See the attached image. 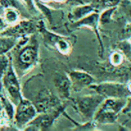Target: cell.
<instances>
[{"mask_svg": "<svg viewBox=\"0 0 131 131\" xmlns=\"http://www.w3.org/2000/svg\"><path fill=\"white\" fill-rule=\"evenodd\" d=\"M126 98H105L96 111L94 121L101 124L117 123L118 116L126 104Z\"/></svg>", "mask_w": 131, "mask_h": 131, "instance_id": "1", "label": "cell"}, {"mask_svg": "<svg viewBox=\"0 0 131 131\" xmlns=\"http://www.w3.org/2000/svg\"><path fill=\"white\" fill-rule=\"evenodd\" d=\"M104 97L97 93L79 97L74 101V108L84 122L92 121L94 114L100 107Z\"/></svg>", "mask_w": 131, "mask_h": 131, "instance_id": "2", "label": "cell"}, {"mask_svg": "<svg viewBox=\"0 0 131 131\" xmlns=\"http://www.w3.org/2000/svg\"><path fill=\"white\" fill-rule=\"evenodd\" d=\"M89 88L104 98H127L131 96L127 84L120 82L105 81L100 84L95 83Z\"/></svg>", "mask_w": 131, "mask_h": 131, "instance_id": "3", "label": "cell"}, {"mask_svg": "<svg viewBox=\"0 0 131 131\" xmlns=\"http://www.w3.org/2000/svg\"><path fill=\"white\" fill-rule=\"evenodd\" d=\"M2 83L12 102L15 105H17L21 100V96L19 82L11 62L2 76Z\"/></svg>", "mask_w": 131, "mask_h": 131, "instance_id": "4", "label": "cell"}, {"mask_svg": "<svg viewBox=\"0 0 131 131\" xmlns=\"http://www.w3.org/2000/svg\"><path fill=\"white\" fill-rule=\"evenodd\" d=\"M37 110L35 105L29 101L21 99L17 104V109L14 115L15 122L18 127H23L28 124L35 117Z\"/></svg>", "mask_w": 131, "mask_h": 131, "instance_id": "5", "label": "cell"}, {"mask_svg": "<svg viewBox=\"0 0 131 131\" xmlns=\"http://www.w3.org/2000/svg\"><path fill=\"white\" fill-rule=\"evenodd\" d=\"M99 25H100L99 24V13L97 12H94L88 15L87 16L84 17L83 18L75 21L73 26L75 28L88 27L94 32L98 40V43H99V54L100 56L103 57L104 48V44H103V41H102V39L99 33V30H98Z\"/></svg>", "mask_w": 131, "mask_h": 131, "instance_id": "6", "label": "cell"}, {"mask_svg": "<svg viewBox=\"0 0 131 131\" xmlns=\"http://www.w3.org/2000/svg\"><path fill=\"white\" fill-rule=\"evenodd\" d=\"M68 75L71 81V88L75 92H81L83 89L89 88L91 85L96 83L94 78L84 71H71Z\"/></svg>", "mask_w": 131, "mask_h": 131, "instance_id": "7", "label": "cell"}, {"mask_svg": "<svg viewBox=\"0 0 131 131\" xmlns=\"http://www.w3.org/2000/svg\"><path fill=\"white\" fill-rule=\"evenodd\" d=\"M38 58V48L35 45H26L18 49L16 61L23 69L31 67Z\"/></svg>", "mask_w": 131, "mask_h": 131, "instance_id": "8", "label": "cell"}, {"mask_svg": "<svg viewBox=\"0 0 131 131\" xmlns=\"http://www.w3.org/2000/svg\"><path fill=\"white\" fill-rule=\"evenodd\" d=\"M35 27L34 25L30 21H21L17 23L13 27L4 30L1 35L3 36H14L18 37L23 35L29 34L34 31Z\"/></svg>", "mask_w": 131, "mask_h": 131, "instance_id": "9", "label": "cell"}, {"mask_svg": "<svg viewBox=\"0 0 131 131\" xmlns=\"http://www.w3.org/2000/svg\"><path fill=\"white\" fill-rule=\"evenodd\" d=\"M54 83L61 97L64 98H68L70 97L71 84L68 75L58 73L54 77Z\"/></svg>", "mask_w": 131, "mask_h": 131, "instance_id": "10", "label": "cell"}, {"mask_svg": "<svg viewBox=\"0 0 131 131\" xmlns=\"http://www.w3.org/2000/svg\"><path fill=\"white\" fill-rule=\"evenodd\" d=\"M97 12L91 4L88 5H81L79 6L75 7L71 13V19H72L74 21H77L84 17L87 16L88 15L91 14V12Z\"/></svg>", "mask_w": 131, "mask_h": 131, "instance_id": "11", "label": "cell"}, {"mask_svg": "<svg viewBox=\"0 0 131 131\" xmlns=\"http://www.w3.org/2000/svg\"><path fill=\"white\" fill-rule=\"evenodd\" d=\"M17 37L3 36L0 38V54H5L15 45Z\"/></svg>", "mask_w": 131, "mask_h": 131, "instance_id": "12", "label": "cell"}, {"mask_svg": "<svg viewBox=\"0 0 131 131\" xmlns=\"http://www.w3.org/2000/svg\"><path fill=\"white\" fill-rule=\"evenodd\" d=\"M122 0H92L91 5L98 12L99 9H105L119 5Z\"/></svg>", "mask_w": 131, "mask_h": 131, "instance_id": "13", "label": "cell"}, {"mask_svg": "<svg viewBox=\"0 0 131 131\" xmlns=\"http://www.w3.org/2000/svg\"><path fill=\"white\" fill-rule=\"evenodd\" d=\"M116 8L117 7H112L104 9L102 12L99 14V24L104 25L110 23L112 20V15L114 13Z\"/></svg>", "mask_w": 131, "mask_h": 131, "instance_id": "14", "label": "cell"}, {"mask_svg": "<svg viewBox=\"0 0 131 131\" xmlns=\"http://www.w3.org/2000/svg\"><path fill=\"white\" fill-rule=\"evenodd\" d=\"M3 19L7 25L15 24L18 20V13L12 8H7L4 12Z\"/></svg>", "mask_w": 131, "mask_h": 131, "instance_id": "15", "label": "cell"}, {"mask_svg": "<svg viewBox=\"0 0 131 131\" xmlns=\"http://www.w3.org/2000/svg\"><path fill=\"white\" fill-rule=\"evenodd\" d=\"M124 60V54L120 51H114L111 53L109 56V61L111 64L114 67L120 66Z\"/></svg>", "mask_w": 131, "mask_h": 131, "instance_id": "16", "label": "cell"}, {"mask_svg": "<svg viewBox=\"0 0 131 131\" xmlns=\"http://www.w3.org/2000/svg\"><path fill=\"white\" fill-rule=\"evenodd\" d=\"M54 45L58 48V50L63 54H68L71 51V45L69 42L62 37H61L56 41Z\"/></svg>", "mask_w": 131, "mask_h": 131, "instance_id": "17", "label": "cell"}, {"mask_svg": "<svg viewBox=\"0 0 131 131\" xmlns=\"http://www.w3.org/2000/svg\"><path fill=\"white\" fill-rule=\"evenodd\" d=\"M117 48L120 51H121L124 54V55H127V58H129V56L131 55V44L129 41H121V43H119Z\"/></svg>", "mask_w": 131, "mask_h": 131, "instance_id": "18", "label": "cell"}, {"mask_svg": "<svg viewBox=\"0 0 131 131\" xmlns=\"http://www.w3.org/2000/svg\"><path fill=\"white\" fill-rule=\"evenodd\" d=\"M9 63L10 62L5 54H0V78L7 70Z\"/></svg>", "mask_w": 131, "mask_h": 131, "instance_id": "19", "label": "cell"}, {"mask_svg": "<svg viewBox=\"0 0 131 131\" xmlns=\"http://www.w3.org/2000/svg\"><path fill=\"white\" fill-rule=\"evenodd\" d=\"M119 5H121L123 10L131 18V1L130 0H122Z\"/></svg>", "mask_w": 131, "mask_h": 131, "instance_id": "20", "label": "cell"}, {"mask_svg": "<svg viewBox=\"0 0 131 131\" xmlns=\"http://www.w3.org/2000/svg\"><path fill=\"white\" fill-rule=\"evenodd\" d=\"M121 113L124 114H127V115H130L131 114V96L127 98L126 104L124 107L123 108Z\"/></svg>", "mask_w": 131, "mask_h": 131, "instance_id": "21", "label": "cell"}, {"mask_svg": "<svg viewBox=\"0 0 131 131\" xmlns=\"http://www.w3.org/2000/svg\"><path fill=\"white\" fill-rule=\"evenodd\" d=\"M6 27H7L6 22L4 21L3 18H0V33H2L4 30H5L6 29Z\"/></svg>", "mask_w": 131, "mask_h": 131, "instance_id": "22", "label": "cell"}, {"mask_svg": "<svg viewBox=\"0 0 131 131\" xmlns=\"http://www.w3.org/2000/svg\"><path fill=\"white\" fill-rule=\"evenodd\" d=\"M125 32L127 35L131 36V22L129 23L127 26H126V28H125Z\"/></svg>", "mask_w": 131, "mask_h": 131, "instance_id": "23", "label": "cell"}, {"mask_svg": "<svg viewBox=\"0 0 131 131\" xmlns=\"http://www.w3.org/2000/svg\"><path fill=\"white\" fill-rule=\"evenodd\" d=\"M127 88H128V90L130 91V93H131V81H129V82L127 84Z\"/></svg>", "mask_w": 131, "mask_h": 131, "instance_id": "24", "label": "cell"}, {"mask_svg": "<svg viewBox=\"0 0 131 131\" xmlns=\"http://www.w3.org/2000/svg\"><path fill=\"white\" fill-rule=\"evenodd\" d=\"M2 6H0V14L2 13Z\"/></svg>", "mask_w": 131, "mask_h": 131, "instance_id": "25", "label": "cell"}, {"mask_svg": "<svg viewBox=\"0 0 131 131\" xmlns=\"http://www.w3.org/2000/svg\"><path fill=\"white\" fill-rule=\"evenodd\" d=\"M55 1H58V2H64V1H66V0H55Z\"/></svg>", "mask_w": 131, "mask_h": 131, "instance_id": "26", "label": "cell"}, {"mask_svg": "<svg viewBox=\"0 0 131 131\" xmlns=\"http://www.w3.org/2000/svg\"><path fill=\"white\" fill-rule=\"evenodd\" d=\"M40 1H42V2H47V1H49V0H40Z\"/></svg>", "mask_w": 131, "mask_h": 131, "instance_id": "27", "label": "cell"}, {"mask_svg": "<svg viewBox=\"0 0 131 131\" xmlns=\"http://www.w3.org/2000/svg\"><path fill=\"white\" fill-rule=\"evenodd\" d=\"M75 1H80V0H75Z\"/></svg>", "mask_w": 131, "mask_h": 131, "instance_id": "28", "label": "cell"}, {"mask_svg": "<svg viewBox=\"0 0 131 131\" xmlns=\"http://www.w3.org/2000/svg\"><path fill=\"white\" fill-rule=\"evenodd\" d=\"M130 116H131V114H130Z\"/></svg>", "mask_w": 131, "mask_h": 131, "instance_id": "29", "label": "cell"}, {"mask_svg": "<svg viewBox=\"0 0 131 131\" xmlns=\"http://www.w3.org/2000/svg\"><path fill=\"white\" fill-rule=\"evenodd\" d=\"M130 1H131V0H130Z\"/></svg>", "mask_w": 131, "mask_h": 131, "instance_id": "30", "label": "cell"}]
</instances>
